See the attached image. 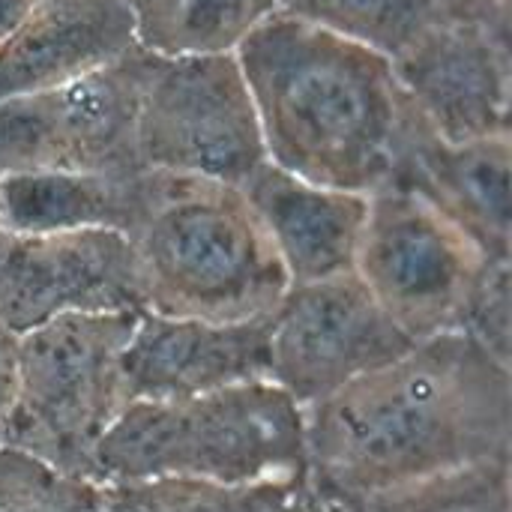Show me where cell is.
<instances>
[{"label": "cell", "instance_id": "cell-24", "mask_svg": "<svg viewBox=\"0 0 512 512\" xmlns=\"http://www.w3.org/2000/svg\"><path fill=\"white\" fill-rule=\"evenodd\" d=\"M450 12L510 30V0H447Z\"/></svg>", "mask_w": 512, "mask_h": 512}, {"label": "cell", "instance_id": "cell-7", "mask_svg": "<svg viewBox=\"0 0 512 512\" xmlns=\"http://www.w3.org/2000/svg\"><path fill=\"white\" fill-rule=\"evenodd\" d=\"M147 51L33 93L0 99V177L27 171L138 174L135 123Z\"/></svg>", "mask_w": 512, "mask_h": 512}, {"label": "cell", "instance_id": "cell-6", "mask_svg": "<svg viewBox=\"0 0 512 512\" xmlns=\"http://www.w3.org/2000/svg\"><path fill=\"white\" fill-rule=\"evenodd\" d=\"M135 141L144 171L240 186L261 168L267 150L234 51L183 57L150 54Z\"/></svg>", "mask_w": 512, "mask_h": 512}, {"label": "cell", "instance_id": "cell-23", "mask_svg": "<svg viewBox=\"0 0 512 512\" xmlns=\"http://www.w3.org/2000/svg\"><path fill=\"white\" fill-rule=\"evenodd\" d=\"M18 396V336L0 324V447Z\"/></svg>", "mask_w": 512, "mask_h": 512}, {"label": "cell", "instance_id": "cell-18", "mask_svg": "<svg viewBox=\"0 0 512 512\" xmlns=\"http://www.w3.org/2000/svg\"><path fill=\"white\" fill-rule=\"evenodd\" d=\"M138 48L162 57L231 54L279 0H126Z\"/></svg>", "mask_w": 512, "mask_h": 512}, {"label": "cell", "instance_id": "cell-12", "mask_svg": "<svg viewBox=\"0 0 512 512\" xmlns=\"http://www.w3.org/2000/svg\"><path fill=\"white\" fill-rule=\"evenodd\" d=\"M120 372L126 402H177L270 381V315L201 321L144 309L123 348Z\"/></svg>", "mask_w": 512, "mask_h": 512}, {"label": "cell", "instance_id": "cell-10", "mask_svg": "<svg viewBox=\"0 0 512 512\" xmlns=\"http://www.w3.org/2000/svg\"><path fill=\"white\" fill-rule=\"evenodd\" d=\"M132 240L108 228L0 231V324L21 336L60 315L144 312Z\"/></svg>", "mask_w": 512, "mask_h": 512}, {"label": "cell", "instance_id": "cell-5", "mask_svg": "<svg viewBox=\"0 0 512 512\" xmlns=\"http://www.w3.org/2000/svg\"><path fill=\"white\" fill-rule=\"evenodd\" d=\"M135 318L138 312L60 315L21 333L18 396L3 447L96 480V447L126 405L120 357Z\"/></svg>", "mask_w": 512, "mask_h": 512}, {"label": "cell", "instance_id": "cell-22", "mask_svg": "<svg viewBox=\"0 0 512 512\" xmlns=\"http://www.w3.org/2000/svg\"><path fill=\"white\" fill-rule=\"evenodd\" d=\"M512 258H486L459 312L456 330L492 357L512 366V309H510V267Z\"/></svg>", "mask_w": 512, "mask_h": 512}, {"label": "cell", "instance_id": "cell-20", "mask_svg": "<svg viewBox=\"0 0 512 512\" xmlns=\"http://www.w3.org/2000/svg\"><path fill=\"white\" fill-rule=\"evenodd\" d=\"M348 512H512L510 459L477 462L375 492Z\"/></svg>", "mask_w": 512, "mask_h": 512}, {"label": "cell", "instance_id": "cell-21", "mask_svg": "<svg viewBox=\"0 0 512 512\" xmlns=\"http://www.w3.org/2000/svg\"><path fill=\"white\" fill-rule=\"evenodd\" d=\"M0 512H105V486L0 447Z\"/></svg>", "mask_w": 512, "mask_h": 512}, {"label": "cell", "instance_id": "cell-8", "mask_svg": "<svg viewBox=\"0 0 512 512\" xmlns=\"http://www.w3.org/2000/svg\"><path fill=\"white\" fill-rule=\"evenodd\" d=\"M486 255L408 186L369 195L354 273L411 336L453 333Z\"/></svg>", "mask_w": 512, "mask_h": 512}, {"label": "cell", "instance_id": "cell-4", "mask_svg": "<svg viewBox=\"0 0 512 512\" xmlns=\"http://www.w3.org/2000/svg\"><path fill=\"white\" fill-rule=\"evenodd\" d=\"M306 468V408L273 381L177 402H126L93 456V477L102 486L141 480L249 486Z\"/></svg>", "mask_w": 512, "mask_h": 512}, {"label": "cell", "instance_id": "cell-13", "mask_svg": "<svg viewBox=\"0 0 512 512\" xmlns=\"http://www.w3.org/2000/svg\"><path fill=\"white\" fill-rule=\"evenodd\" d=\"M240 189L288 282H315L354 270L369 195L303 180L273 162L255 168Z\"/></svg>", "mask_w": 512, "mask_h": 512}, {"label": "cell", "instance_id": "cell-15", "mask_svg": "<svg viewBox=\"0 0 512 512\" xmlns=\"http://www.w3.org/2000/svg\"><path fill=\"white\" fill-rule=\"evenodd\" d=\"M135 48L126 0H36L0 42V99L66 84Z\"/></svg>", "mask_w": 512, "mask_h": 512}, {"label": "cell", "instance_id": "cell-16", "mask_svg": "<svg viewBox=\"0 0 512 512\" xmlns=\"http://www.w3.org/2000/svg\"><path fill=\"white\" fill-rule=\"evenodd\" d=\"M147 174L27 171L0 177V231L51 234L108 228L129 237L147 201Z\"/></svg>", "mask_w": 512, "mask_h": 512}, {"label": "cell", "instance_id": "cell-19", "mask_svg": "<svg viewBox=\"0 0 512 512\" xmlns=\"http://www.w3.org/2000/svg\"><path fill=\"white\" fill-rule=\"evenodd\" d=\"M279 9L363 42L390 60L450 15L447 0H279Z\"/></svg>", "mask_w": 512, "mask_h": 512}, {"label": "cell", "instance_id": "cell-3", "mask_svg": "<svg viewBox=\"0 0 512 512\" xmlns=\"http://www.w3.org/2000/svg\"><path fill=\"white\" fill-rule=\"evenodd\" d=\"M129 240L144 306L159 315L267 318L291 285L243 189L231 183L150 171Z\"/></svg>", "mask_w": 512, "mask_h": 512}, {"label": "cell", "instance_id": "cell-14", "mask_svg": "<svg viewBox=\"0 0 512 512\" xmlns=\"http://www.w3.org/2000/svg\"><path fill=\"white\" fill-rule=\"evenodd\" d=\"M510 168V135L447 141L423 126L393 183L438 207L486 258H512Z\"/></svg>", "mask_w": 512, "mask_h": 512}, {"label": "cell", "instance_id": "cell-25", "mask_svg": "<svg viewBox=\"0 0 512 512\" xmlns=\"http://www.w3.org/2000/svg\"><path fill=\"white\" fill-rule=\"evenodd\" d=\"M36 0H0V42L24 21Z\"/></svg>", "mask_w": 512, "mask_h": 512}, {"label": "cell", "instance_id": "cell-17", "mask_svg": "<svg viewBox=\"0 0 512 512\" xmlns=\"http://www.w3.org/2000/svg\"><path fill=\"white\" fill-rule=\"evenodd\" d=\"M105 512H348V507L306 468L297 477L249 486L198 480L108 483Z\"/></svg>", "mask_w": 512, "mask_h": 512}, {"label": "cell", "instance_id": "cell-11", "mask_svg": "<svg viewBox=\"0 0 512 512\" xmlns=\"http://www.w3.org/2000/svg\"><path fill=\"white\" fill-rule=\"evenodd\" d=\"M393 66L417 114L441 138L510 135V30L450 12L399 51Z\"/></svg>", "mask_w": 512, "mask_h": 512}, {"label": "cell", "instance_id": "cell-9", "mask_svg": "<svg viewBox=\"0 0 512 512\" xmlns=\"http://www.w3.org/2000/svg\"><path fill=\"white\" fill-rule=\"evenodd\" d=\"M414 342L354 270L291 282L270 312V381L312 408L393 363Z\"/></svg>", "mask_w": 512, "mask_h": 512}, {"label": "cell", "instance_id": "cell-1", "mask_svg": "<svg viewBox=\"0 0 512 512\" xmlns=\"http://www.w3.org/2000/svg\"><path fill=\"white\" fill-rule=\"evenodd\" d=\"M512 366L462 333L417 339L393 363L306 408V465L345 507L384 489L510 459Z\"/></svg>", "mask_w": 512, "mask_h": 512}, {"label": "cell", "instance_id": "cell-2", "mask_svg": "<svg viewBox=\"0 0 512 512\" xmlns=\"http://www.w3.org/2000/svg\"><path fill=\"white\" fill-rule=\"evenodd\" d=\"M267 162L333 189L390 186L426 126L387 54L288 12L234 51Z\"/></svg>", "mask_w": 512, "mask_h": 512}]
</instances>
